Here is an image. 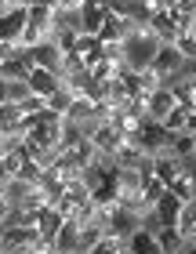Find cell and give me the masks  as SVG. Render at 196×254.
<instances>
[{"label":"cell","mask_w":196,"mask_h":254,"mask_svg":"<svg viewBox=\"0 0 196 254\" xmlns=\"http://www.w3.org/2000/svg\"><path fill=\"white\" fill-rule=\"evenodd\" d=\"M33 69H37V65H33V55L15 48V55H11L7 62H0V76H4V80H29Z\"/></svg>","instance_id":"6da1fadb"},{"label":"cell","mask_w":196,"mask_h":254,"mask_svg":"<svg viewBox=\"0 0 196 254\" xmlns=\"http://www.w3.org/2000/svg\"><path fill=\"white\" fill-rule=\"evenodd\" d=\"M26 22H29V11H26V7H18V11H11V15H4V18H0V40L18 44V40H22V29H26Z\"/></svg>","instance_id":"7a4b0ae2"},{"label":"cell","mask_w":196,"mask_h":254,"mask_svg":"<svg viewBox=\"0 0 196 254\" xmlns=\"http://www.w3.org/2000/svg\"><path fill=\"white\" fill-rule=\"evenodd\" d=\"M156 247H160V254H186L189 251V240L178 233V225H164L156 233Z\"/></svg>","instance_id":"3957f363"},{"label":"cell","mask_w":196,"mask_h":254,"mask_svg":"<svg viewBox=\"0 0 196 254\" xmlns=\"http://www.w3.org/2000/svg\"><path fill=\"white\" fill-rule=\"evenodd\" d=\"M175 106H178V102H175V95H171L167 87H156L153 95H149V102H145V109H149V120H156V124L164 120V117H167V113L175 109Z\"/></svg>","instance_id":"277c9868"},{"label":"cell","mask_w":196,"mask_h":254,"mask_svg":"<svg viewBox=\"0 0 196 254\" xmlns=\"http://www.w3.org/2000/svg\"><path fill=\"white\" fill-rule=\"evenodd\" d=\"M102 22H106V7L95 4V0H84V4H80V33H95L98 37Z\"/></svg>","instance_id":"5b68a950"},{"label":"cell","mask_w":196,"mask_h":254,"mask_svg":"<svg viewBox=\"0 0 196 254\" xmlns=\"http://www.w3.org/2000/svg\"><path fill=\"white\" fill-rule=\"evenodd\" d=\"M153 214L160 218V225H178V218H182V200H178L175 192H164V196L156 200Z\"/></svg>","instance_id":"8992f818"},{"label":"cell","mask_w":196,"mask_h":254,"mask_svg":"<svg viewBox=\"0 0 196 254\" xmlns=\"http://www.w3.org/2000/svg\"><path fill=\"white\" fill-rule=\"evenodd\" d=\"M124 251H128V254H160L156 233H149V229H134V233L128 236V244H124Z\"/></svg>","instance_id":"52a82bcc"},{"label":"cell","mask_w":196,"mask_h":254,"mask_svg":"<svg viewBox=\"0 0 196 254\" xmlns=\"http://www.w3.org/2000/svg\"><path fill=\"white\" fill-rule=\"evenodd\" d=\"M29 87H33V95L48 98V95H55V91L62 87V80L55 76L51 69H33V73H29Z\"/></svg>","instance_id":"ba28073f"},{"label":"cell","mask_w":196,"mask_h":254,"mask_svg":"<svg viewBox=\"0 0 196 254\" xmlns=\"http://www.w3.org/2000/svg\"><path fill=\"white\" fill-rule=\"evenodd\" d=\"M149 26H153V33H156V44H175L178 40V26L167 18V11L153 15V18H149Z\"/></svg>","instance_id":"9c48e42d"},{"label":"cell","mask_w":196,"mask_h":254,"mask_svg":"<svg viewBox=\"0 0 196 254\" xmlns=\"http://www.w3.org/2000/svg\"><path fill=\"white\" fill-rule=\"evenodd\" d=\"M73 51H76V55H84L87 62H95V59H102V40L95 37V33H80L76 44H73Z\"/></svg>","instance_id":"30bf717a"},{"label":"cell","mask_w":196,"mask_h":254,"mask_svg":"<svg viewBox=\"0 0 196 254\" xmlns=\"http://www.w3.org/2000/svg\"><path fill=\"white\" fill-rule=\"evenodd\" d=\"M164 192H167V186H164V182H160L156 175H149V178L142 182V207H145V211H153L156 200H160Z\"/></svg>","instance_id":"8fae6325"},{"label":"cell","mask_w":196,"mask_h":254,"mask_svg":"<svg viewBox=\"0 0 196 254\" xmlns=\"http://www.w3.org/2000/svg\"><path fill=\"white\" fill-rule=\"evenodd\" d=\"M87 76L95 80V84H106V80L117 76V65H113L109 59H95V62H87Z\"/></svg>","instance_id":"7c38bea8"},{"label":"cell","mask_w":196,"mask_h":254,"mask_svg":"<svg viewBox=\"0 0 196 254\" xmlns=\"http://www.w3.org/2000/svg\"><path fill=\"white\" fill-rule=\"evenodd\" d=\"M29 95H33L29 80H4V98L7 102H15V106H18V102H26Z\"/></svg>","instance_id":"4fadbf2b"},{"label":"cell","mask_w":196,"mask_h":254,"mask_svg":"<svg viewBox=\"0 0 196 254\" xmlns=\"http://www.w3.org/2000/svg\"><path fill=\"white\" fill-rule=\"evenodd\" d=\"M62 222H65V218H62L59 211H55V207H48V211L40 214V236H48L51 244H55V233L62 229Z\"/></svg>","instance_id":"5bb4252c"},{"label":"cell","mask_w":196,"mask_h":254,"mask_svg":"<svg viewBox=\"0 0 196 254\" xmlns=\"http://www.w3.org/2000/svg\"><path fill=\"white\" fill-rule=\"evenodd\" d=\"M186 117H189V109H186V106H175L160 124H164L167 134H182V131H186Z\"/></svg>","instance_id":"9a60e30c"},{"label":"cell","mask_w":196,"mask_h":254,"mask_svg":"<svg viewBox=\"0 0 196 254\" xmlns=\"http://www.w3.org/2000/svg\"><path fill=\"white\" fill-rule=\"evenodd\" d=\"M44 106H48L51 113H59V117H65V113H69V106H73V95H69L65 87H59L55 95H48V98H44Z\"/></svg>","instance_id":"2e32d148"},{"label":"cell","mask_w":196,"mask_h":254,"mask_svg":"<svg viewBox=\"0 0 196 254\" xmlns=\"http://www.w3.org/2000/svg\"><path fill=\"white\" fill-rule=\"evenodd\" d=\"M175 48L182 51V59H186V62H196V33H178Z\"/></svg>","instance_id":"e0dca14e"},{"label":"cell","mask_w":196,"mask_h":254,"mask_svg":"<svg viewBox=\"0 0 196 254\" xmlns=\"http://www.w3.org/2000/svg\"><path fill=\"white\" fill-rule=\"evenodd\" d=\"M15 178H22V182H40V178H44V167L37 164V160H26V164L18 167Z\"/></svg>","instance_id":"ac0fdd59"},{"label":"cell","mask_w":196,"mask_h":254,"mask_svg":"<svg viewBox=\"0 0 196 254\" xmlns=\"http://www.w3.org/2000/svg\"><path fill=\"white\" fill-rule=\"evenodd\" d=\"M182 134H196V113L186 117V131H182Z\"/></svg>","instance_id":"d6986e66"},{"label":"cell","mask_w":196,"mask_h":254,"mask_svg":"<svg viewBox=\"0 0 196 254\" xmlns=\"http://www.w3.org/2000/svg\"><path fill=\"white\" fill-rule=\"evenodd\" d=\"M117 254H128V251H117Z\"/></svg>","instance_id":"ffe728a7"},{"label":"cell","mask_w":196,"mask_h":254,"mask_svg":"<svg viewBox=\"0 0 196 254\" xmlns=\"http://www.w3.org/2000/svg\"><path fill=\"white\" fill-rule=\"evenodd\" d=\"M193 138H196V134H193Z\"/></svg>","instance_id":"44dd1931"}]
</instances>
